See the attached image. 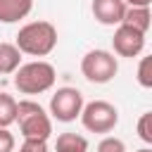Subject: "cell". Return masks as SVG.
Here are the masks:
<instances>
[{"instance_id":"obj_2","label":"cell","mask_w":152,"mask_h":152,"mask_svg":"<svg viewBox=\"0 0 152 152\" xmlns=\"http://www.w3.org/2000/svg\"><path fill=\"white\" fill-rule=\"evenodd\" d=\"M55 66L50 62L36 59V62H26L19 64L14 71V88L24 95H40L45 90H50L55 86Z\"/></svg>"},{"instance_id":"obj_6","label":"cell","mask_w":152,"mask_h":152,"mask_svg":"<svg viewBox=\"0 0 152 152\" xmlns=\"http://www.w3.org/2000/svg\"><path fill=\"white\" fill-rule=\"evenodd\" d=\"M83 95L78 88H71V86H64V88H57L55 95L50 97V114L62 121V124H69V121H76V116L81 114L83 109Z\"/></svg>"},{"instance_id":"obj_15","label":"cell","mask_w":152,"mask_h":152,"mask_svg":"<svg viewBox=\"0 0 152 152\" xmlns=\"http://www.w3.org/2000/svg\"><path fill=\"white\" fill-rule=\"evenodd\" d=\"M138 135H140V140L142 142H152V114L150 112H145L140 119H138Z\"/></svg>"},{"instance_id":"obj_4","label":"cell","mask_w":152,"mask_h":152,"mask_svg":"<svg viewBox=\"0 0 152 152\" xmlns=\"http://www.w3.org/2000/svg\"><path fill=\"white\" fill-rule=\"evenodd\" d=\"M81 124L90 133H109L119 124V109L107 100H93L81 109Z\"/></svg>"},{"instance_id":"obj_19","label":"cell","mask_w":152,"mask_h":152,"mask_svg":"<svg viewBox=\"0 0 152 152\" xmlns=\"http://www.w3.org/2000/svg\"><path fill=\"white\" fill-rule=\"evenodd\" d=\"M138 152H152V150H150V147H142V150H138Z\"/></svg>"},{"instance_id":"obj_11","label":"cell","mask_w":152,"mask_h":152,"mask_svg":"<svg viewBox=\"0 0 152 152\" xmlns=\"http://www.w3.org/2000/svg\"><path fill=\"white\" fill-rule=\"evenodd\" d=\"M150 7H126V14H124V21L121 24H128L133 26L135 31L140 33H147L150 28Z\"/></svg>"},{"instance_id":"obj_1","label":"cell","mask_w":152,"mask_h":152,"mask_svg":"<svg viewBox=\"0 0 152 152\" xmlns=\"http://www.w3.org/2000/svg\"><path fill=\"white\" fill-rule=\"evenodd\" d=\"M21 55H31V57H45L55 50L57 45V28L50 21H28L19 28L17 33V43Z\"/></svg>"},{"instance_id":"obj_5","label":"cell","mask_w":152,"mask_h":152,"mask_svg":"<svg viewBox=\"0 0 152 152\" xmlns=\"http://www.w3.org/2000/svg\"><path fill=\"white\" fill-rule=\"evenodd\" d=\"M119 71V62L107 50H90L81 59V74L90 83H109Z\"/></svg>"},{"instance_id":"obj_12","label":"cell","mask_w":152,"mask_h":152,"mask_svg":"<svg viewBox=\"0 0 152 152\" xmlns=\"http://www.w3.org/2000/svg\"><path fill=\"white\" fill-rule=\"evenodd\" d=\"M55 150L57 152H88V140L78 133H59Z\"/></svg>"},{"instance_id":"obj_18","label":"cell","mask_w":152,"mask_h":152,"mask_svg":"<svg viewBox=\"0 0 152 152\" xmlns=\"http://www.w3.org/2000/svg\"><path fill=\"white\" fill-rule=\"evenodd\" d=\"M126 5H131V7H150V2L152 0H124Z\"/></svg>"},{"instance_id":"obj_8","label":"cell","mask_w":152,"mask_h":152,"mask_svg":"<svg viewBox=\"0 0 152 152\" xmlns=\"http://www.w3.org/2000/svg\"><path fill=\"white\" fill-rule=\"evenodd\" d=\"M90 10H93V17L102 26H119L126 14V2L124 0H93Z\"/></svg>"},{"instance_id":"obj_3","label":"cell","mask_w":152,"mask_h":152,"mask_svg":"<svg viewBox=\"0 0 152 152\" xmlns=\"http://www.w3.org/2000/svg\"><path fill=\"white\" fill-rule=\"evenodd\" d=\"M19 131L24 138H38V140H48L52 133V121L45 114V109L33 102V100H21L17 102V119Z\"/></svg>"},{"instance_id":"obj_14","label":"cell","mask_w":152,"mask_h":152,"mask_svg":"<svg viewBox=\"0 0 152 152\" xmlns=\"http://www.w3.org/2000/svg\"><path fill=\"white\" fill-rule=\"evenodd\" d=\"M138 83L142 88H152V57H142L138 64Z\"/></svg>"},{"instance_id":"obj_9","label":"cell","mask_w":152,"mask_h":152,"mask_svg":"<svg viewBox=\"0 0 152 152\" xmlns=\"http://www.w3.org/2000/svg\"><path fill=\"white\" fill-rule=\"evenodd\" d=\"M33 10V0H0V21L2 24H14Z\"/></svg>"},{"instance_id":"obj_7","label":"cell","mask_w":152,"mask_h":152,"mask_svg":"<svg viewBox=\"0 0 152 152\" xmlns=\"http://www.w3.org/2000/svg\"><path fill=\"white\" fill-rule=\"evenodd\" d=\"M112 45H114V52L119 57H138L145 48V33L135 31L128 24H119L114 31Z\"/></svg>"},{"instance_id":"obj_17","label":"cell","mask_w":152,"mask_h":152,"mask_svg":"<svg viewBox=\"0 0 152 152\" xmlns=\"http://www.w3.org/2000/svg\"><path fill=\"white\" fill-rule=\"evenodd\" d=\"M0 152H14V135L7 128H0Z\"/></svg>"},{"instance_id":"obj_10","label":"cell","mask_w":152,"mask_h":152,"mask_svg":"<svg viewBox=\"0 0 152 152\" xmlns=\"http://www.w3.org/2000/svg\"><path fill=\"white\" fill-rule=\"evenodd\" d=\"M21 64V52L14 43H0V74H14Z\"/></svg>"},{"instance_id":"obj_16","label":"cell","mask_w":152,"mask_h":152,"mask_svg":"<svg viewBox=\"0 0 152 152\" xmlns=\"http://www.w3.org/2000/svg\"><path fill=\"white\" fill-rule=\"evenodd\" d=\"M97 152H126V145L121 138H114V135H107L97 142Z\"/></svg>"},{"instance_id":"obj_13","label":"cell","mask_w":152,"mask_h":152,"mask_svg":"<svg viewBox=\"0 0 152 152\" xmlns=\"http://www.w3.org/2000/svg\"><path fill=\"white\" fill-rule=\"evenodd\" d=\"M17 119V100L7 93H0V128L12 126Z\"/></svg>"}]
</instances>
